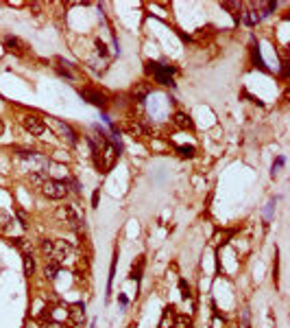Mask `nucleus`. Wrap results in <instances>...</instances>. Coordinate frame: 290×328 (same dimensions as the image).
<instances>
[{"mask_svg":"<svg viewBox=\"0 0 290 328\" xmlns=\"http://www.w3.org/2000/svg\"><path fill=\"white\" fill-rule=\"evenodd\" d=\"M57 217H59L61 221H64L65 225H68L70 230H81V228H83L85 217H83V213L79 210V206H76V204H65V206H61V208L57 210Z\"/></svg>","mask_w":290,"mask_h":328,"instance_id":"1","label":"nucleus"},{"mask_svg":"<svg viewBox=\"0 0 290 328\" xmlns=\"http://www.w3.org/2000/svg\"><path fill=\"white\" fill-rule=\"evenodd\" d=\"M94 158H96V166H98L103 173H107V171L114 166L116 162V158H118V149H116V145H111L109 140L100 147L98 153H94Z\"/></svg>","mask_w":290,"mask_h":328,"instance_id":"2","label":"nucleus"},{"mask_svg":"<svg viewBox=\"0 0 290 328\" xmlns=\"http://www.w3.org/2000/svg\"><path fill=\"white\" fill-rule=\"evenodd\" d=\"M146 70L153 73V77H155L161 85H172V74H175V68H172V66L149 62V64H146Z\"/></svg>","mask_w":290,"mask_h":328,"instance_id":"3","label":"nucleus"},{"mask_svg":"<svg viewBox=\"0 0 290 328\" xmlns=\"http://www.w3.org/2000/svg\"><path fill=\"white\" fill-rule=\"evenodd\" d=\"M42 193L48 199H64L68 195V184L59 182V180H46L42 184Z\"/></svg>","mask_w":290,"mask_h":328,"instance_id":"4","label":"nucleus"},{"mask_svg":"<svg viewBox=\"0 0 290 328\" xmlns=\"http://www.w3.org/2000/svg\"><path fill=\"white\" fill-rule=\"evenodd\" d=\"M22 127L29 131L31 136H42L46 134V123L39 116H35V114H24L22 116Z\"/></svg>","mask_w":290,"mask_h":328,"instance_id":"5","label":"nucleus"},{"mask_svg":"<svg viewBox=\"0 0 290 328\" xmlns=\"http://www.w3.org/2000/svg\"><path fill=\"white\" fill-rule=\"evenodd\" d=\"M48 123L53 125L55 129H57V134L61 136L64 140H68L70 145H76V131L72 129V125H68V123H64V120H59V118H48Z\"/></svg>","mask_w":290,"mask_h":328,"instance_id":"6","label":"nucleus"},{"mask_svg":"<svg viewBox=\"0 0 290 328\" xmlns=\"http://www.w3.org/2000/svg\"><path fill=\"white\" fill-rule=\"evenodd\" d=\"M79 94H81V97H83L85 101H88V103L96 105V108H105V105H107L105 94L98 92V90H94V88H81Z\"/></svg>","mask_w":290,"mask_h":328,"instance_id":"7","label":"nucleus"},{"mask_svg":"<svg viewBox=\"0 0 290 328\" xmlns=\"http://www.w3.org/2000/svg\"><path fill=\"white\" fill-rule=\"evenodd\" d=\"M4 48H7V53H13V55H18V57H22L27 46L22 44V39L13 37V35H7V37H4Z\"/></svg>","mask_w":290,"mask_h":328,"instance_id":"8","label":"nucleus"},{"mask_svg":"<svg viewBox=\"0 0 290 328\" xmlns=\"http://www.w3.org/2000/svg\"><path fill=\"white\" fill-rule=\"evenodd\" d=\"M68 317H70V322H72L74 326H79L81 322L85 320V306L83 304H74L72 309L68 311Z\"/></svg>","mask_w":290,"mask_h":328,"instance_id":"9","label":"nucleus"},{"mask_svg":"<svg viewBox=\"0 0 290 328\" xmlns=\"http://www.w3.org/2000/svg\"><path fill=\"white\" fill-rule=\"evenodd\" d=\"M172 123H175L179 129H192V127H194L192 118H190V116H186L183 112H177L175 116H172Z\"/></svg>","mask_w":290,"mask_h":328,"instance_id":"10","label":"nucleus"},{"mask_svg":"<svg viewBox=\"0 0 290 328\" xmlns=\"http://www.w3.org/2000/svg\"><path fill=\"white\" fill-rule=\"evenodd\" d=\"M142 269H144V256H140V258H137V265L133 262V267H131V280H137V282H140Z\"/></svg>","mask_w":290,"mask_h":328,"instance_id":"11","label":"nucleus"},{"mask_svg":"<svg viewBox=\"0 0 290 328\" xmlns=\"http://www.w3.org/2000/svg\"><path fill=\"white\" fill-rule=\"evenodd\" d=\"M149 92H151L149 85H146V83H140V85H135V88H133V99L142 103V101L146 99V94H149Z\"/></svg>","mask_w":290,"mask_h":328,"instance_id":"12","label":"nucleus"},{"mask_svg":"<svg viewBox=\"0 0 290 328\" xmlns=\"http://www.w3.org/2000/svg\"><path fill=\"white\" fill-rule=\"evenodd\" d=\"M13 223V217L9 213H4V210H0V232H9Z\"/></svg>","mask_w":290,"mask_h":328,"instance_id":"13","label":"nucleus"},{"mask_svg":"<svg viewBox=\"0 0 290 328\" xmlns=\"http://www.w3.org/2000/svg\"><path fill=\"white\" fill-rule=\"evenodd\" d=\"M44 274H46V278H48V280H55V278H57V274H59V265H57V262H53V260H48V262H46Z\"/></svg>","mask_w":290,"mask_h":328,"instance_id":"14","label":"nucleus"},{"mask_svg":"<svg viewBox=\"0 0 290 328\" xmlns=\"http://www.w3.org/2000/svg\"><path fill=\"white\" fill-rule=\"evenodd\" d=\"M244 22H247V24H251V27H253V24H258L259 22V18H262V16H259V11H256V9H249V11H244Z\"/></svg>","mask_w":290,"mask_h":328,"instance_id":"15","label":"nucleus"},{"mask_svg":"<svg viewBox=\"0 0 290 328\" xmlns=\"http://www.w3.org/2000/svg\"><path fill=\"white\" fill-rule=\"evenodd\" d=\"M127 129H129V134L133 136V138H142V136H146V129L142 127L140 123H129V127H127Z\"/></svg>","mask_w":290,"mask_h":328,"instance_id":"16","label":"nucleus"},{"mask_svg":"<svg viewBox=\"0 0 290 328\" xmlns=\"http://www.w3.org/2000/svg\"><path fill=\"white\" fill-rule=\"evenodd\" d=\"M33 271H35V260H33V256H31V254H24V274H27V276H33Z\"/></svg>","mask_w":290,"mask_h":328,"instance_id":"17","label":"nucleus"},{"mask_svg":"<svg viewBox=\"0 0 290 328\" xmlns=\"http://www.w3.org/2000/svg\"><path fill=\"white\" fill-rule=\"evenodd\" d=\"M29 180L33 182V184L42 186V184H44V182L48 180V178H46V173H44V171H35V173H31V175H29Z\"/></svg>","mask_w":290,"mask_h":328,"instance_id":"18","label":"nucleus"},{"mask_svg":"<svg viewBox=\"0 0 290 328\" xmlns=\"http://www.w3.org/2000/svg\"><path fill=\"white\" fill-rule=\"evenodd\" d=\"M168 324L172 326V306H168V309L164 311V317H161V322H160V328H168Z\"/></svg>","mask_w":290,"mask_h":328,"instance_id":"19","label":"nucleus"},{"mask_svg":"<svg viewBox=\"0 0 290 328\" xmlns=\"http://www.w3.org/2000/svg\"><path fill=\"white\" fill-rule=\"evenodd\" d=\"M253 64L258 66L259 70H266V66H264V62H262V55H259V50H258V46L253 48Z\"/></svg>","mask_w":290,"mask_h":328,"instance_id":"20","label":"nucleus"},{"mask_svg":"<svg viewBox=\"0 0 290 328\" xmlns=\"http://www.w3.org/2000/svg\"><path fill=\"white\" fill-rule=\"evenodd\" d=\"M177 151H179L181 158H192L194 155V147H177Z\"/></svg>","mask_w":290,"mask_h":328,"instance_id":"21","label":"nucleus"},{"mask_svg":"<svg viewBox=\"0 0 290 328\" xmlns=\"http://www.w3.org/2000/svg\"><path fill=\"white\" fill-rule=\"evenodd\" d=\"M42 252L46 254V258H50V254H53V241H48V239H46L44 243H42Z\"/></svg>","mask_w":290,"mask_h":328,"instance_id":"22","label":"nucleus"},{"mask_svg":"<svg viewBox=\"0 0 290 328\" xmlns=\"http://www.w3.org/2000/svg\"><path fill=\"white\" fill-rule=\"evenodd\" d=\"M18 219H20V225H22V228H27V225H29V223H27L29 219H27V215H24L22 210H18Z\"/></svg>","mask_w":290,"mask_h":328,"instance_id":"23","label":"nucleus"},{"mask_svg":"<svg viewBox=\"0 0 290 328\" xmlns=\"http://www.w3.org/2000/svg\"><path fill=\"white\" fill-rule=\"evenodd\" d=\"M282 166H284V158H277V162H275V164H273V175H275V173H277V171H279V169H282Z\"/></svg>","mask_w":290,"mask_h":328,"instance_id":"24","label":"nucleus"},{"mask_svg":"<svg viewBox=\"0 0 290 328\" xmlns=\"http://www.w3.org/2000/svg\"><path fill=\"white\" fill-rule=\"evenodd\" d=\"M175 326H177V328H190V322H186V320H179V322H177Z\"/></svg>","mask_w":290,"mask_h":328,"instance_id":"25","label":"nucleus"},{"mask_svg":"<svg viewBox=\"0 0 290 328\" xmlns=\"http://www.w3.org/2000/svg\"><path fill=\"white\" fill-rule=\"evenodd\" d=\"M46 328H64L59 324V322H48V324H46Z\"/></svg>","mask_w":290,"mask_h":328,"instance_id":"26","label":"nucleus"},{"mask_svg":"<svg viewBox=\"0 0 290 328\" xmlns=\"http://www.w3.org/2000/svg\"><path fill=\"white\" fill-rule=\"evenodd\" d=\"M218 326H221V320L216 317V320H214V328H218Z\"/></svg>","mask_w":290,"mask_h":328,"instance_id":"27","label":"nucleus"},{"mask_svg":"<svg viewBox=\"0 0 290 328\" xmlns=\"http://www.w3.org/2000/svg\"><path fill=\"white\" fill-rule=\"evenodd\" d=\"M0 134H2V120H0Z\"/></svg>","mask_w":290,"mask_h":328,"instance_id":"28","label":"nucleus"}]
</instances>
